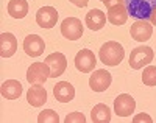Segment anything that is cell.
<instances>
[{
  "label": "cell",
  "mask_w": 156,
  "mask_h": 123,
  "mask_svg": "<svg viewBox=\"0 0 156 123\" xmlns=\"http://www.w3.org/2000/svg\"><path fill=\"white\" fill-rule=\"evenodd\" d=\"M142 83L145 86H156V67L154 65H147L144 72H142Z\"/></svg>",
  "instance_id": "cell-21"
},
{
  "label": "cell",
  "mask_w": 156,
  "mask_h": 123,
  "mask_svg": "<svg viewBox=\"0 0 156 123\" xmlns=\"http://www.w3.org/2000/svg\"><path fill=\"white\" fill-rule=\"evenodd\" d=\"M111 81H112V76L108 70L105 69H98L95 70L89 78V86L94 92H103L106 90L109 86H111Z\"/></svg>",
  "instance_id": "cell-9"
},
{
  "label": "cell",
  "mask_w": 156,
  "mask_h": 123,
  "mask_svg": "<svg viewBox=\"0 0 156 123\" xmlns=\"http://www.w3.org/2000/svg\"><path fill=\"white\" fill-rule=\"evenodd\" d=\"M98 56H100V61L106 65H119L123 58H125V50L122 47V44L115 42V40H108L101 45L100 51H98Z\"/></svg>",
  "instance_id": "cell-1"
},
{
  "label": "cell",
  "mask_w": 156,
  "mask_h": 123,
  "mask_svg": "<svg viewBox=\"0 0 156 123\" xmlns=\"http://www.w3.org/2000/svg\"><path fill=\"white\" fill-rule=\"evenodd\" d=\"M128 9L125 6V3H119L114 5L108 9V20L112 25H123L128 20Z\"/></svg>",
  "instance_id": "cell-17"
},
{
  "label": "cell",
  "mask_w": 156,
  "mask_h": 123,
  "mask_svg": "<svg viewBox=\"0 0 156 123\" xmlns=\"http://www.w3.org/2000/svg\"><path fill=\"white\" fill-rule=\"evenodd\" d=\"M90 120L94 123H109L111 121V109L103 103L95 104L92 107V111H90Z\"/></svg>",
  "instance_id": "cell-19"
},
{
  "label": "cell",
  "mask_w": 156,
  "mask_h": 123,
  "mask_svg": "<svg viewBox=\"0 0 156 123\" xmlns=\"http://www.w3.org/2000/svg\"><path fill=\"white\" fill-rule=\"evenodd\" d=\"M100 2H101V0H100Z\"/></svg>",
  "instance_id": "cell-28"
},
{
  "label": "cell",
  "mask_w": 156,
  "mask_h": 123,
  "mask_svg": "<svg viewBox=\"0 0 156 123\" xmlns=\"http://www.w3.org/2000/svg\"><path fill=\"white\" fill-rule=\"evenodd\" d=\"M136 109V101L129 93H122L115 98L114 101V111L120 117H128L134 112Z\"/></svg>",
  "instance_id": "cell-11"
},
{
  "label": "cell",
  "mask_w": 156,
  "mask_h": 123,
  "mask_svg": "<svg viewBox=\"0 0 156 123\" xmlns=\"http://www.w3.org/2000/svg\"><path fill=\"white\" fill-rule=\"evenodd\" d=\"M61 34L69 39V40H76L83 36V23L76 17H67L61 23Z\"/></svg>",
  "instance_id": "cell-5"
},
{
  "label": "cell",
  "mask_w": 156,
  "mask_h": 123,
  "mask_svg": "<svg viewBox=\"0 0 156 123\" xmlns=\"http://www.w3.org/2000/svg\"><path fill=\"white\" fill-rule=\"evenodd\" d=\"M148 20H150V23H151V25H154V26H156V5H154V6H153V9H151V14H150Z\"/></svg>",
  "instance_id": "cell-27"
},
{
  "label": "cell",
  "mask_w": 156,
  "mask_h": 123,
  "mask_svg": "<svg viewBox=\"0 0 156 123\" xmlns=\"http://www.w3.org/2000/svg\"><path fill=\"white\" fill-rule=\"evenodd\" d=\"M153 58H154L153 50L147 45H140V47L133 48L131 54H129V65H131V69H134V70L144 69L148 64H151Z\"/></svg>",
  "instance_id": "cell-3"
},
{
  "label": "cell",
  "mask_w": 156,
  "mask_h": 123,
  "mask_svg": "<svg viewBox=\"0 0 156 123\" xmlns=\"http://www.w3.org/2000/svg\"><path fill=\"white\" fill-rule=\"evenodd\" d=\"M129 33H131V37L134 40H137V42H147V40L151 37V34H153V26L148 22V19L136 20L131 25Z\"/></svg>",
  "instance_id": "cell-8"
},
{
  "label": "cell",
  "mask_w": 156,
  "mask_h": 123,
  "mask_svg": "<svg viewBox=\"0 0 156 123\" xmlns=\"http://www.w3.org/2000/svg\"><path fill=\"white\" fill-rule=\"evenodd\" d=\"M50 67L48 64L44 62H34L28 67L27 70V81L30 84H44L50 78Z\"/></svg>",
  "instance_id": "cell-4"
},
{
  "label": "cell",
  "mask_w": 156,
  "mask_h": 123,
  "mask_svg": "<svg viewBox=\"0 0 156 123\" xmlns=\"http://www.w3.org/2000/svg\"><path fill=\"white\" fill-rule=\"evenodd\" d=\"M101 3L106 6V9H109V8H111V6H114V5L123 3V0H101Z\"/></svg>",
  "instance_id": "cell-24"
},
{
  "label": "cell",
  "mask_w": 156,
  "mask_h": 123,
  "mask_svg": "<svg viewBox=\"0 0 156 123\" xmlns=\"http://www.w3.org/2000/svg\"><path fill=\"white\" fill-rule=\"evenodd\" d=\"M123 3L129 16L137 20H142L150 17L151 9L156 5V0H123Z\"/></svg>",
  "instance_id": "cell-2"
},
{
  "label": "cell",
  "mask_w": 156,
  "mask_h": 123,
  "mask_svg": "<svg viewBox=\"0 0 156 123\" xmlns=\"http://www.w3.org/2000/svg\"><path fill=\"white\" fill-rule=\"evenodd\" d=\"M45 62L48 64L50 67V78H56V76H61L64 72H66L67 69V59L66 56H64L62 53L59 51H55V53H51L48 54V56L45 58Z\"/></svg>",
  "instance_id": "cell-10"
},
{
  "label": "cell",
  "mask_w": 156,
  "mask_h": 123,
  "mask_svg": "<svg viewBox=\"0 0 156 123\" xmlns=\"http://www.w3.org/2000/svg\"><path fill=\"white\" fill-rule=\"evenodd\" d=\"M106 23V14L101 9H90L86 14V26L92 31L101 30Z\"/></svg>",
  "instance_id": "cell-16"
},
{
  "label": "cell",
  "mask_w": 156,
  "mask_h": 123,
  "mask_svg": "<svg viewBox=\"0 0 156 123\" xmlns=\"http://www.w3.org/2000/svg\"><path fill=\"white\" fill-rule=\"evenodd\" d=\"M17 51V39L12 33H2L0 34V56L11 58Z\"/></svg>",
  "instance_id": "cell-13"
},
{
  "label": "cell",
  "mask_w": 156,
  "mask_h": 123,
  "mask_svg": "<svg viewBox=\"0 0 156 123\" xmlns=\"http://www.w3.org/2000/svg\"><path fill=\"white\" fill-rule=\"evenodd\" d=\"M95 64H97V59H95L94 51H90L87 48H83V50H80L76 53V56H75V67H76V70H80L81 73L92 72Z\"/></svg>",
  "instance_id": "cell-6"
},
{
  "label": "cell",
  "mask_w": 156,
  "mask_h": 123,
  "mask_svg": "<svg viewBox=\"0 0 156 123\" xmlns=\"http://www.w3.org/2000/svg\"><path fill=\"white\" fill-rule=\"evenodd\" d=\"M37 121L39 123H58L59 121V115L53 111V109H44L42 112H39Z\"/></svg>",
  "instance_id": "cell-22"
},
{
  "label": "cell",
  "mask_w": 156,
  "mask_h": 123,
  "mask_svg": "<svg viewBox=\"0 0 156 123\" xmlns=\"http://www.w3.org/2000/svg\"><path fill=\"white\" fill-rule=\"evenodd\" d=\"M142 120H144V121H148V123H151V117L150 115H147V114H144V112H142L140 115H136L134 118H133V121H142Z\"/></svg>",
  "instance_id": "cell-25"
},
{
  "label": "cell",
  "mask_w": 156,
  "mask_h": 123,
  "mask_svg": "<svg viewBox=\"0 0 156 123\" xmlns=\"http://www.w3.org/2000/svg\"><path fill=\"white\" fill-rule=\"evenodd\" d=\"M8 12L14 19H23L28 14V3L27 0H9Z\"/></svg>",
  "instance_id": "cell-20"
},
{
  "label": "cell",
  "mask_w": 156,
  "mask_h": 123,
  "mask_svg": "<svg viewBox=\"0 0 156 123\" xmlns=\"http://www.w3.org/2000/svg\"><path fill=\"white\" fill-rule=\"evenodd\" d=\"M0 92H2V97L6 100H16L20 97L22 93V84L17 79H6L5 83L0 87Z\"/></svg>",
  "instance_id": "cell-18"
},
{
  "label": "cell",
  "mask_w": 156,
  "mask_h": 123,
  "mask_svg": "<svg viewBox=\"0 0 156 123\" xmlns=\"http://www.w3.org/2000/svg\"><path fill=\"white\" fill-rule=\"evenodd\" d=\"M23 50L28 56H41L45 50V42L39 34H28L23 39Z\"/></svg>",
  "instance_id": "cell-12"
},
{
  "label": "cell",
  "mask_w": 156,
  "mask_h": 123,
  "mask_svg": "<svg viewBox=\"0 0 156 123\" xmlns=\"http://www.w3.org/2000/svg\"><path fill=\"white\" fill-rule=\"evenodd\" d=\"M70 2H72L75 6H78V8H83V6H86V5L89 3V0H70Z\"/></svg>",
  "instance_id": "cell-26"
},
{
  "label": "cell",
  "mask_w": 156,
  "mask_h": 123,
  "mask_svg": "<svg viewBox=\"0 0 156 123\" xmlns=\"http://www.w3.org/2000/svg\"><path fill=\"white\" fill-rule=\"evenodd\" d=\"M58 20V11L53 6H42L36 12V23L41 28H53Z\"/></svg>",
  "instance_id": "cell-7"
},
{
  "label": "cell",
  "mask_w": 156,
  "mask_h": 123,
  "mask_svg": "<svg viewBox=\"0 0 156 123\" xmlns=\"http://www.w3.org/2000/svg\"><path fill=\"white\" fill-rule=\"evenodd\" d=\"M64 121L66 123H84L86 117L81 112H70V114H67L66 118H64Z\"/></svg>",
  "instance_id": "cell-23"
},
{
  "label": "cell",
  "mask_w": 156,
  "mask_h": 123,
  "mask_svg": "<svg viewBox=\"0 0 156 123\" xmlns=\"http://www.w3.org/2000/svg\"><path fill=\"white\" fill-rule=\"evenodd\" d=\"M53 95H55L56 101L69 103L75 97V89L70 83H67V81H59V83L53 87Z\"/></svg>",
  "instance_id": "cell-15"
},
{
  "label": "cell",
  "mask_w": 156,
  "mask_h": 123,
  "mask_svg": "<svg viewBox=\"0 0 156 123\" xmlns=\"http://www.w3.org/2000/svg\"><path fill=\"white\" fill-rule=\"evenodd\" d=\"M27 101L34 107L44 106V103L47 101V90L42 87V84H31L27 92Z\"/></svg>",
  "instance_id": "cell-14"
}]
</instances>
